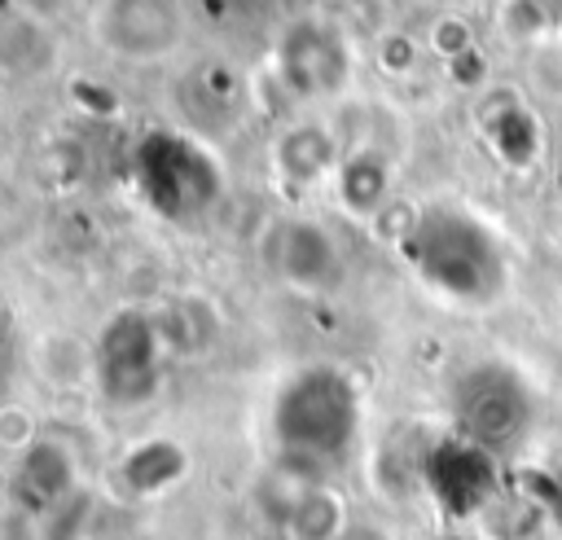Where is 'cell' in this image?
Masks as SVG:
<instances>
[{"instance_id":"16","label":"cell","mask_w":562,"mask_h":540,"mask_svg":"<svg viewBox=\"0 0 562 540\" xmlns=\"http://www.w3.org/2000/svg\"><path fill=\"white\" fill-rule=\"evenodd\" d=\"M505 31L522 40L562 31V0H505Z\"/></svg>"},{"instance_id":"6","label":"cell","mask_w":562,"mask_h":540,"mask_svg":"<svg viewBox=\"0 0 562 540\" xmlns=\"http://www.w3.org/2000/svg\"><path fill=\"white\" fill-rule=\"evenodd\" d=\"M356 75V44L329 13H303L277 35V79L299 101L342 97Z\"/></svg>"},{"instance_id":"4","label":"cell","mask_w":562,"mask_h":540,"mask_svg":"<svg viewBox=\"0 0 562 540\" xmlns=\"http://www.w3.org/2000/svg\"><path fill=\"white\" fill-rule=\"evenodd\" d=\"M167 342L158 334V320L149 307H119L97 329V342L88 351V373L105 404L136 408L149 404L167 373Z\"/></svg>"},{"instance_id":"9","label":"cell","mask_w":562,"mask_h":540,"mask_svg":"<svg viewBox=\"0 0 562 540\" xmlns=\"http://www.w3.org/2000/svg\"><path fill=\"white\" fill-rule=\"evenodd\" d=\"M422 479L430 483V492L448 509L465 514V509H479L492 496V457L457 435L448 443H435L422 457Z\"/></svg>"},{"instance_id":"1","label":"cell","mask_w":562,"mask_h":540,"mask_svg":"<svg viewBox=\"0 0 562 540\" xmlns=\"http://www.w3.org/2000/svg\"><path fill=\"white\" fill-rule=\"evenodd\" d=\"M400 255L426 290L457 307H492L509 285L501 237L457 202H430L413 211L400 233Z\"/></svg>"},{"instance_id":"11","label":"cell","mask_w":562,"mask_h":540,"mask_svg":"<svg viewBox=\"0 0 562 540\" xmlns=\"http://www.w3.org/2000/svg\"><path fill=\"white\" fill-rule=\"evenodd\" d=\"M75 487V461L61 443L53 439H31L18 457L13 470V500L22 509H53L66 500V492Z\"/></svg>"},{"instance_id":"18","label":"cell","mask_w":562,"mask_h":540,"mask_svg":"<svg viewBox=\"0 0 562 540\" xmlns=\"http://www.w3.org/2000/svg\"><path fill=\"white\" fill-rule=\"evenodd\" d=\"M325 4H351V0H325Z\"/></svg>"},{"instance_id":"3","label":"cell","mask_w":562,"mask_h":540,"mask_svg":"<svg viewBox=\"0 0 562 540\" xmlns=\"http://www.w3.org/2000/svg\"><path fill=\"white\" fill-rule=\"evenodd\" d=\"M132 180L145 206L162 220L193 224L206 211H215L224 193V171L211 145H202L189 132L176 127H154L136 140L132 154Z\"/></svg>"},{"instance_id":"8","label":"cell","mask_w":562,"mask_h":540,"mask_svg":"<svg viewBox=\"0 0 562 540\" xmlns=\"http://www.w3.org/2000/svg\"><path fill=\"white\" fill-rule=\"evenodd\" d=\"M259 259L272 281L299 290V294H334L347 277L342 246L334 233L307 215H277L259 233Z\"/></svg>"},{"instance_id":"5","label":"cell","mask_w":562,"mask_h":540,"mask_svg":"<svg viewBox=\"0 0 562 540\" xmlns=\"http://www.w3.org/2000/svg\"><path fill=\"white\" fill-rule=\"evenodd\" d=\"M531 417L536 404L518 369L501 360H474L452 378V426L487 457L518 448L531 430Z\"/></svg>"},{"instance_id":"19","label":"cell","mask_w":562,"mask_h":540,"mask_svg":"<svg viewBox=\"0 0 562 540\" xmlns=\"http://www.w3.org/2000/svg\"><path fill=\"white\" fill-rule=\"evenodd\" d=\"M0 338H4V312H0Z\"/></svg>"},{"instance_id":"12","label":"cell","mask_w":562,"mask_h":540,"mask_svg":"<svg viewBox=\"0 0 562 540\" xmlns=\"http://www.w3.org/2000/svg\"><path fill=\"white\" fill-rule=\"evenodd\" d=\"M338 140L325 123H290L277 140H272V162H277V176H285L290 184L307 189V184H321V180H334L338 171Z\"/></svg>"},{"instance_id":"10","label":"cell","mask_w":562,"mask_h":540,"mask_svg":"<svg viewBox=\"0 0 562 540\" xmlns=\"http://www.w3.org/2000/svg\"><path fill=\"white\" fill-rule=\"evenodd\" d=\"M149 312L158 320V334H162L171 360H198V356H206V351L220 347L224 320H220V307L206 294L176 290L162 303H154Z\"/></svg>"},{"instance_id":"13","label":"cell","mask_w":562,"mask_h":540,"mask_svg":"<svg viewBox=\"0 0 562 540\" xmlns=\"http://www.w3.org/2000/svg\"><path fill=\"white\" fill-rule=\"evenodd\" d=\"M334 193H338L347 215L373 220L391 198V158L378 145L347 149L338 158V171H334Z\"/></svg>"},{"instance_id":"17","label":"cell","mask_w":562,"mask_h":540,"mask_svg":"<svg viewBox=\"0 0 562 540\" xmlns=\"http://www.w3.org/2000/svg\"><path fill=\"white\" fill-rule=\"evenodd\" d=\"M338 540H382V531H373V527H356V522H351Z\"/></svg>"},{"instance_id":"7","label":"cell","mask_w":562,"mask_h":540,"mask_svg":"<svg viewBox=\"0 0 562 540\" xmlns=\"http://www.w3.org/2000/svg\"><path fill=\"white\" fill-rule=\"evenodd\" d=\"M92 35L127 66H158L184 48L189 9L184 0H97Z\"/></svg>"},{"instance_id":"14","label":"cell","mask_w":562,"mask_h":540,"mask_svg":"<svg viewBox=\"0 0 562 540\" xmlns=\"http://www.w3.org/2000/svg\"><path fill=\"white\" fill-rule=\"evenodd\" d=\"M281 522H285L290 540H338L351 527L342 496L316 479H303V487L290 496Z\"/></svg>"},{"instance_id":"15","label":"cell","mask_w":562,"mask_h":540,"mask_svg":"<svg viewBox=\"0 0 562 540\" xmlns=\"http://www.w3.org/2000/svg\"><path fill=\"white\" fill-rule=\"evenodd\" d=\"M487 123V140L496 145V154L514 167H527L540 149V136H536V119L518 105V101H505L496 114L483 119Z\"/></svg>"},{"instance_id":"2","label":"cell","mask_w":562,"mask_h":540,"mask_svg":"<svg viewBox=\"0 0 562 540\" xmlns=\"http://www.w3.org/2000/svg\"><path fill=\"white\" fill-rule=\"evenodd\" d=\"M360 417H364L360 382L342 364L312 360L277 382L268 430L281 461L307 479L312 470H325L351 452V443L360 439Z\"/></svg>"}]
</instances>
